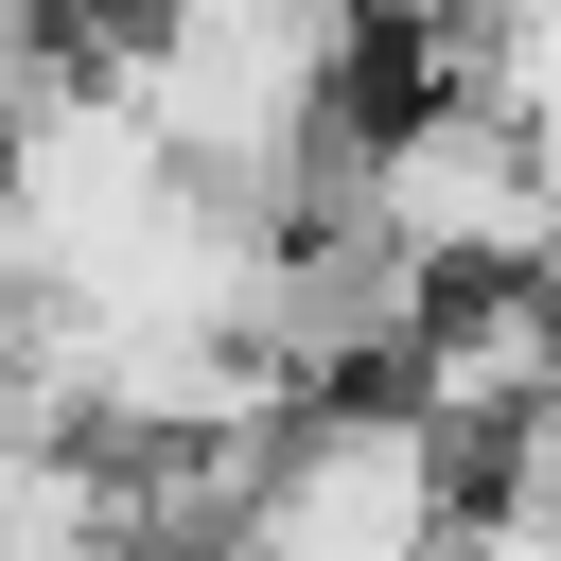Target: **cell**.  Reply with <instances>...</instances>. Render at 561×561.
<instances>
[{
    "label": "cell",
    "mask_w": 561,
    "mask_h": 561,
    "mask_svg": "<svg viewBox=\"0 0 561 561\" xmlns=\"http://www.w3.org/2000/svg\"><path fill=\"white\" fill-rule=\"evenodd\" d=\"M456 508H473L456 421H421L403 386H298L280 438H263L245 543H280V561H421V543H456Z\"/></svg>",
    "instance_id": "obj_1"
}]
</instances>
